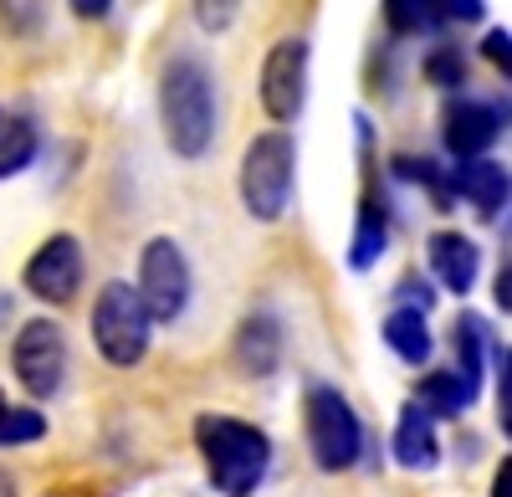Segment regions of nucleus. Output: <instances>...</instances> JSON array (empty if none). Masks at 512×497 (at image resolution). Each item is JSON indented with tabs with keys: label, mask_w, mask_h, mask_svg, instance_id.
Instances as JSON below:
<instances>
[{
	"label": "nucleus",
	"mask_w": 512,
	"mask_h": 497,
	"mask_svg": "<svg viewBox=\"0 0 512 497\" xmlns=\"http://www.w3.org/2000/svg\"><path fill=\"white\" fill-rule=\"evenodd\" d=\"M41 149V134L26 113H11L0 108V180H11L21 170H31V159Z\"/></svg>",
	"instance_id": "nucleus-18"
},
{
	"label": "nucleus",
	"mask_w": 512,
	"mask_h": 497,
	"mask_svg": "<svg viewBox=\"0 0 512 497\" xmlns=\"http://www.w3.org/2000/svg\"><path fill=\"white\" fill-rule=\"evenodd\" d=\"M507 129V103H482V98H451L441 118V139L451 159H477L487 154Z\"/></svg>",
	"instance_id": "nucleus-10"
},
{
	"label": "nucleus",
	"mask_w": 512,
	"mask_h": 497,
	"mask_svg": "<svg viewBox=\"0 0 512 497\" xmlns=\"http://www.w3.org/2000/svg\"><path fill=\"white\" fill-rule=\"evenodd\" d=\"M47 436V416L36 405H6L0 410V446H31Z\"/></svg>",
	"instance_id": "nucleus-22"
},
{
	"label": "nucleus",
	"mask_w": 512,
	"mask_h": 497,
	"mask_svg": "<svg viewBox=\"0 0 512 497\" xmlns=\"http://www.w3.org/2000/svg\"><path fill=\"white\" fill-rule=\"evenodd\" d=\"M236 16H241V0H195V26L210 31V36L231 31Z\"/></svg>",
	"instance_id": "nucleus-25"
},
{
	"label": "nucleus",
	"mask_w": 512,
	"mask_h": 497,
	"mask_svg": "<svg viewBox=\"0 0 512 497\" xmlns=\"http://www.w3.org/2000/svg\"><path fill=\"white\" fill-rule=\"evenodd\" d=\"M425 262H431V272L446 293L466 298L477 287V272H482V246L461 231H431L425 236Z\"/></svg>",
	"instance_id": "nucleus-11"
},
{
	"label": "nucleus",
	"mask_w": 512,
	"mask_h": 497,
	"mask_svg": "<svg viewBox=\"0 0 512 497\" xmlns=\"http://www.w3.org/2000/svg\"><path fill=\"white\" fill-rule=\"evenodd\" d=\"M6 313H11V298H6V293H0V318H6Z\"/></svg>",
	"instance_id": "nucleus-34"
},
{
	"label": "nucleus",
	"mask_w": 512,
	"mask_h": 497,
	"mask_svg": "<svg viewBox=\"0 0 512 497\" xmlns=\"http://www.w3.org/2000/svg\"><path fill=\"white\" fill-rule=\"evenodd\" d=\"M67 6H72L77 21H103L113 11V0H67Z\"/></svg>",
	"instance_id": "nucleus-31"
},
{
	"label": "nucleus",
	"mask_w": 512,
	"mask_h": 497,
	"mask_svg": "<svg viewBox=\"0 0 512 497\" xmlns=\"http://www.w3.org/2000/svg\"><path fill=\"white\" fill-rule=\"evenodd\" d=\"M477 385L472 380H461L456 369H431V375H420V385H415V405H425L436 421H461L466 410L477 405Z\"/></svg>",
	"instance_id": "nucleus-16"
},
{
	"label": "nucleus",
	"mask_w": 512,
	"mask_h": 497,
	"mask_svg": "<svg viewBox=\"0 0 512 497\" xmlns=\"http://www.w3.org/2000/svg\"><path fill=\"white\" fill-rule=\"evenodd\" d=\"M0 497H16V482H11V472H0Z\"/></svg>",
	"instance_id": "nucleus-33"
},
{
	"label": "nucleus",
	"mask_w": 512,
	"mask_h": 497,
	"mask_svg": "<svg viewBox=\"0 0 512 497\" xmlns=\"http://www.w3.org/2000/svg\"><path fill=\"white\" fill-rule=\"evenodd\" d=\"M395 462L405 472H431L441 462V441H436V416L425 405L405 400L400 405V421H395Z\"/></svg>",
	"instance_id": "nucleus-14"
},
{
	"label": "nucleus",
	"mask_w": 512,
	"mask_h": 497,
	"mask_svg": "<svg viewBox=\"0 0 512 497\" xmlns=\"http://www.w3.org/2000/svg\"><path fill=\"white\" fill-rule=\"evenodd\" d=\"M436 11L441 21H461V26H472L487 16V0H436Z\"/></svg>",
	"instance_id": "nucleus-28"
},
{
	"label": "nucleus",
	"mask_w": 512,
	"mask_h": 497,
	"mask_svg": "<svg viewBox=\"0 0 512 497\" xmlns=\"http://www.w3.org/2000/svg\"><path fill=\"white\" fill-rule=\"evenodd\" d=\"M487 359L497 369V426H502V436H512V349L492 339L487 344Z\"/></svg>",
	"instance_id": "nucleus-23"
},
{
	"label": "nucleus",
	"mask_w": 512,
	"mask_h": 497,
	"mask_svg": "<svg viewBox=\"0 0 512 497\" xmlns=\"http://www.w3.org/2000/svg\"><path fill=\"white\" fill-rule=\"evenodd\" d=\"M492 303H497L502 313H512V267H507V262L497 267V282H492Z\"/></svg>",
	"instance_id": "nucleus-30"
},
{
	"label": "nucleus",
	"mask_w": 512,
	"mask_h": 497,
	"mask_svg": "<svg viewBox=\"0 0 512 497\" xmlns=\"http://www.w3.org/2000/svg\"><path fill=\"white\" fill-rule=\"evenodd\" d=\"M425 82H436V88H461V82H466V57H461V47L441 41V47L425 57Z\"/></svg>",
	"instance_id": "nucleus-24"
},
{
	"label": "nucleus",
	"mask_w": 512,
	"mask_h": 497,
	"mask_svg": "<svg viewBox=\"0 0 512 497\" xmlns=\"http://www.w3.org/2000/svg\"><path fill=\"white\" fill-rule=\"evenodd\" d=\"M384 26L395 36H431L446 21L436 11V0H384Z\"/></svg>",
	"instance_id": "nucleus-20"
},
{
	"label": "nucleus",
	"mask_w": 512,
	"mask_h": 497,
	"mask_svg": "<svg viewBox=\"0 0 512 497\" xmlns=\"http://www.w3.org/2000/svg\"><path fill=\"white\" fill-rule=\"evenodd\" d=\"M384 252H390V205L379 190H364L359 216H354V236H349V267L369 272Z\"/></svg>",
	"instance_id": "nucleus-15"
},
{
	"label": "nucleus",
	"mask_w": 512,
	"mask_h": 497,
	"mask_svg": "<svg viewBox=\"0 0 512 497\" xmlns=\"http://www.w3.org/2000/svg\"><path fill=\"white\" fill-rule=\"evenodd\" d=\"M82 272H88V262H82V241H77L72 231H57V236H47V241H41L36 252H31L21 282H26V293H31V298L62 308V303L77 298Z\"/></svg>",
	"instance_id": "nucleus-9"
},
{
	"label": "nucleus",
	"mask_w": 512,
	"mask_h": 497,
	"mask_svg": "<svg viewBox=\"0 0 512 497\" xmlns=\"http://www.w3.org/2000/svg\"><path fill=\"white\" fill-rule=\"evenodd\" d=\"M231 359H236V369H241L246 380L277 375V364H282V323L272 313H246L241 328H236Z\"/></svg>",
	"instance_id": "nucleus-13"
},
{
	"label": "nucleus",
	"mask_w": 512,
	"mask_h": 497,
	"mask_svg": "<svg viewBox=\"0 0 512 497\" xmlns=\"http://www.w3.org/2000/svg\"><path fill=\"white\" fill-rule=\"evenodd\" d=\"M395 298H400V303H410V308H425V313H431V303H436V293H431L425 282H415V277H405V282L395 287Z\"/></svg>",
	"instance_id": "nucleus-29"
},
{
	"label": "nucleus",
	"mask_w": 512,
	"mask_h": 497,
	"mask_svg": "<svg viewBox=\"0 0 512 497\" xmlns=\"http://www.w3.org/2000/svg\"><path fill=\"white\" fill-rule=\"evenodd\" d=\"M0 26H6L11 36H36L41 0H0Z\"/></svg>",
	"instance_id": "nucleus-26"
},
{
	"label": "nucleus",
	"mask_w": 512,
	"mask_h": 497,
	"mask_svg": "<svg viewBox=\"0 0 512 497\" xmlns=\"http://www.w3.org/2000/svg\"><path fill=\"white\" fill-rule=\"evenodd\" d=\"M395 175L400 180H410V185H425V190H431V200H436V211H451V175L441 170V164L436 159H415V154H400L395 159Z\"/></svg>",
	"instance_id": "nucleus-21"
},
{
	"label": "nucleus",
	"mask_w": 512,
	"mask_h": 497,
	"mask_svg": "<svg viewBox=\"0 0 512 497\" xmlns=\"http://www.w3.org/2000/svg\"><path fill=\"white\" fill-rule=\"evenodd\" d=\"M93 344L113 369H134L149 344H154V318L144 308V298L134 293V282H108L98 303H93Z\"/></svg>",
	"instance_id": "nucleus-5"
},
{
	"label": "nucleus",
	"mask_w": 512,
	"mask_h": 497,
	"mask_svg": "<svg viewBox=\"0 0 512 497\" xmlns=\"http://www.w3.org/2000/svg\"><path fill=\"white\" fill-rule=\"evenodd\" d=\"M190 287H195V272H190L185 246H180L175 236H154V241H144V252H139V287H134V293L144 298L149 318H154V323H175V318H185V308H190Z\"/></svg>",
	"instance_id": "nucleus-6"
},
{
	"label": "nucleus",
	"mask_w": 512,
	"mask_h": 497,
	"mask_svg": "<svg viewBox=\"0 0 512 497\" xmlns=\"http://www.w3.org/2000/svg\"><path fill=\"white\" fill-rule=\"evenodd\" d=\"M6 405H11V400H6V390H0V410H6Z\"/></svg>",
	"instance_id": "nucleus-35"
},
{
	"label": "nucleus",
	"mask_w": 512,
	"mask_h": 497,
	"mask_svg": "<svg viewBox=\"0 0 512 497\" xmlns=\"http://www.w3.org/2000/svg\"><path fill=\"white\" fill-rule=\"evenodd\" d=\"M451 344H456V375L461 380H472L477 390H482V375H487V344H492V334H487V323L477 318V313H466V318H456V328H451Z\"/></svg>",
	"instance_id": "nucleus-19"
},
{
	"label": "nucleus",
	"mask_w": 512,
	"mask_h": 497,
	"mask_svg": "<svg viewBox=\"0 0 512 497\" xmlns=\"http://www.w3.org/2000/svg\"><path fill=\"white\" fill-rule=\"evenodd\" d=\"M308 41L303 36H282L277 47L267 52L262 62V82H256V93H262V108L272 123H292L308 103Z\"/></svg>",
	"instance_id": "nucleus-8"
},
{
	"label": "nucleus",
	"mask_w": 512,
	"mask_h": 497,
	"mask_svg": "<svg viewBox=\"0 0 512 497\" xmlns=\"http://www.w3.org/2000/svg\"><path fill=\"white\" fill-rule=\"evenodd\" d=\"M482 57H487V62H492V67H497V72H502V77H507V72H512V36H507V31H502V26H497V31H487V36H482Z\"/></svg>",
	"instance_id": "nucleus-27"
},
{
	"label": "nucleus",
	"mask_w": 512,
	"mask_h": 497,
	"mask_svg": "<svg viewBox=\"0 0 512 497\" xmlns=\"http://www.w3.org/2000/svg\"><path fill=\"white\" fill-rule=\"evenodd\" d=\"M195 446L205 477L221 497H251L272 472V436L236 416H200L195 421Z\"/></svg>",
	"instance_id": "nucleus-2"
},
{
	"label": "nucleus",
	"mask_w": 512,
	"mask_h": 497,
	"mask_svg": "<svg viewBox=\"0 0 512 497\" xmlns=\"http://www.w3.org/2000/svg\"><path fill=\"white\" fill-rule=\"evenodd\" d=\"M379 334H384V344H390L405 364H415V369L431 364L436 339H431V323H425V308H410V303L390 308V313H384V323H379Z\"/></svg>",
	"instance_id": "nucleus-17"
},
{
	"label": "nucleus",
	"mask_w": 512,
	"mask_h": 497,
	"mask_svg": "<svg viewBox=\"0 0 512 497\" xmlns=\"http://www.w3.org/2000/svg\"><path fill=\"white\" fill-rule=\"evenodd\" d=\"M303 431L318 472H349L364 457V421L359 410L344 400L338 385H313L303 400Z\"/></svg>",
	"instance_id": "nucleus-4"
},
{
	"label": "nucleus",
	"mask_w": 512,
	"mask_h": 497,
	"mask_svg": "<svg viewBox=\"0 0 512 497\" xmlns=\"http://www.w3.org/2000/svg\"><path fill=\"white\" fill-rule=\"evenodd\" d=\"M292 185H297V144L287 129H267L256 134L241 154V205L251 221H282L292 205Z\"/></svg>",
	"instance_id": "nucleus-3"
},
{
	"label": "nucleus",
	"mask_w": 512,
	"mask_h": 497,
	"mask_svg": "<svg viewBox=\"0 0 512 497\" xmlns=\"http://www.w3.org/2000/svg\"><path fill=\"white\" fill-rule=\"evenodd\" d=\"M492 497H512V457H502V467L492 477Z\"/></svg>",
	"instance_id": "nucleus-32"
},
{
	"label": "nucleus",
	"mask_w": 512,
	"mask_h": 497,
	"mask_svg": "<svg viewBox=\"0 0 512 497\" xmlns=\"http://www.w3.org/2000/svg\"><path fill=\"white\" fill-rule=\"evenodd\" d=\"M451 195H461L477 216L497 221V216L507 211V164H497V159H487V154L456 159V170H451Z\"/></svg>",
	"instance_id": "nucleus-12"
},
{
	"label": "nucleus",
	"mask_w": 512,
	"mask_h": 497,
	"mask_svg": "<svg viewBox=\"0 0 512 497\" xmlns=\"http://www.w3.org/2000/svg\"><path fill=\"white\" fill-rule=\"evenodd\" d=\"M164 144L180 159H205L216 144V77L200 57H175L159 77Z\"/></svg>",
	"instance_id": "nucleus-1"
},
{
	"label": "nucleus",
	"mask_w": 512,
	"mask_h": 497,
	"mask_svg": "<svg viewBox=\"0 0 512 497\" xmlns=\"http://www.w3.org/2000/svg\"><path fill=\"white\" fill-rule=\"evenodd\" d=\"M67 334L52 318H31L21 323V334L11 344V364H16V380L31 400H52L67 380Z\"/></svg>",
	"instance_id": "nucleus-7"
}]
</instances>
